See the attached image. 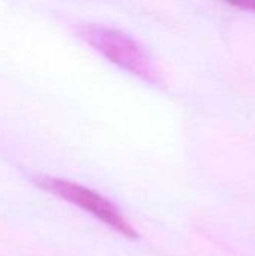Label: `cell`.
<instances>
[{"mask_svg":"<svg viewBox=\"0 0 255 256\" xmlns=\"http://www.w3.org/2000/svg\"><path fill=\"white\" fill-rule=\"evenodd\" d=\"M233 6L248 10V12H255V0H240V2H234L231 3Z\"/></svg>","mask_w":255,"mask_h":256,"instance_id":"cell-3","label":"cell"},{"mask_svg":"<svg viewBox=\"0 0 255 256\" xmlns=\"http://www.w3.org/2000/svg\"><path fill=\"white\" fill-rule=\"evenodd\" d=\"M81 38L95 51L128 74L152 86H161L162 76L146 48L131 34L102 24L83 22L75 27Z\"/></svg>","mask_w":255,"mask_h":256,"instance_id":"cell-1","label":"cell"},{"mask_svg":"<svg viewBox=\"0 0 255 256\" xmlns=\"http://www.w3.org/2000/svg\"><path fill=\"white\" fill-rule=\"evenodd\" d=\"M35 183L41 189L87 212L89 214H92L95 219L101 220L104 225H107L117 234H120L129 240H138L140 236H138L137 230L129 224V220L119 210V207L108 198L98 194L96 190L86 188L80 183L66 180V178L48 177V176L36 177Z\"/></svg>","mask_w":255,"mask_h":256,"instance_id":"cell-2","label":"cell"}]
</instances>
